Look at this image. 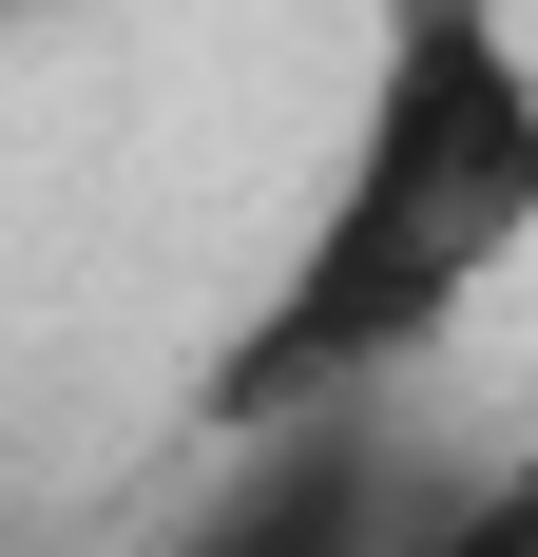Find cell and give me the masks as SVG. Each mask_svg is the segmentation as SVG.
Returning a JSON list of instances; mask_svg holds the SVG:
<instances>
[{
    "label": "cell",
    "mask_w": 538,
    "mask_h": 557,
    "mask_svg": "<svg viewBox=\"0 0 538 557\" xmlns=\"http://www.w3.org/2000/svg\"><path fill=\"white\" fill-rule=\"evenodd\" d=\"M538 270V0H366V77L269 288L193 366V443L327 404H424V366Z\"/></svg>",
    "instance_id": "obj_1"
},
{
    "label": "cell",
    "mask_w": 538,
    "mask_h": 557,
    "mask_svg": "<svg viewBox=\"0 0 538 557\" xmlns=\"http://www.w3.org/2000/svg\"><path fill=\"white\" fill-rule=\"evenodd\" d=\"M424 500L404 461V404H327V423H269V443H212V500L173 519L155 557H384Z\"/></svg>",
    "instance_id": "obj_2"
},
{
    "label": "cell",
    "mask_w": 538,
    "mask_h": 557,
    "mask_svg": "<svg viewBox=\"0 0 538 557\" xmlns=\"http://www.w3.org/2000/svg\"><path fill=\"white\" fill-rule=\"evenodd\" d=\"M384 557H538V443H500V461H462V481H424Z\"/></svg>",
    "instance_id": "obj_3"
}]
</instances>
